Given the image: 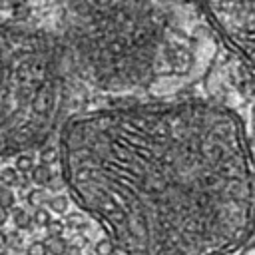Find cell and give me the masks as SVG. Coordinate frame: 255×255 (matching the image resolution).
<instances>
[{
  "label": "cell",
  "instance_id": "1",
  "mask_svg": "<svg viewBox=\"0 0 255 255\" xmlns=\"http://www.w3.org/2000/svg\"><path fill=\"white\" fill-rule=\"evenodd\" d=\"M72 199L122 255H227L255 225V163L229 108L151 102L72 116L58 139Z\"/></svg>",
  "mask_w": 255,
  "mask_h": 255
},
{
  "label": "cell",
  "instance_id": "2",
  "mask_svg": "<svg viewBox=\"0 0 255 255\" xmlns=\"http://www.w3.org/2000/svg\"><path fill=\"white\" fill-rule=\"evenodd\" d=\"M56 38L66 64L104 92L143 88L163 64L191 62L185 48L169 44V20L151 0H72Z\"/></svg>",
  "mask_w": 255,
  "mask_h": 255
},
{
  "label": "cell",
  "instance_id": "3",
  "mask_svg": "<svg viewBox=\"0 0 255 255\" xmlns=\"http://www.w3.org/2000/svg\"><path fill=\"white\" fill-rule=\"evenodd\" d=\"M66 102V58L56 36L0 22V155L42 145Z\"/></svg>",
  "mask_w": 255,
  "mask_h": 255
},
{
  "label": "cell",
  "instance_id": "4",
  "mask_svg": "<svg viewBox=\"0 0 255 255\" xmlns=\"http://www.w3.org/2000/svg\"><path fill=\"white\" fill-rule=\"evenodd\" d=\"M215 36L255 70V0H199Z\"/></svg>",
  "mask_w": 255,
  "mask_h": 255
},
{
  "label": "cell",
  "instance_id": "5",
  "mask_svg": "<svg viewBox=\"0 0 255 255\" xmlns=\"http://www.w3.org/2000/svg\"><path fill=\"white\" fill-rule=\"evenodd\" d=\"M12 211H14L12 219H14L16 229H30V227H32L34 219H32V215H30L28 211H24L22 207H12Z\"/></svg>",
  "mask_w": 255,
  "mask_h": 255
},
{
  "label": "cell",
  "instance_id": "6",
  "mask_svg": "<svg viewBox=\"0 0 255 255\" xmlns=\"http://www.w3.org/2000/svg\"><path fill=\"white\" fill-rule=\"evenodd\" d=\"M32 179H34L38 185L50 183V181H52V169H50V165H46V163L36 165V167L32 169Z\"/></svg>",
  "mask_w": 255,
  "mask_h": 255
},
{
  "label": "cell",
  "instance_id": "7",
  "mask_svg": "<svg viewBox=\"0 0 255 255\" xmlns=\"http://www.w3.org/2000/svg\"><path fill=\"white\" fill-rule=\"evenodd\" d=\"M46 245H48V253H50V255H66V253H68V243H66V239H64L62 235H58V237H48Z\"/></svg>",
  "mask_w": 255,
  "mask_h": 255
},
{
  "label": "cell",
  "instance_id": "8",
  "mask_svg": "<svg viewBox=\"0 0 255 255\" xmlns=\"http://www.w3.org/2000/svg\"><path fill=\"white\" fill-rule=\"evenodd\" d=\"M40 161L42 163H46V165H52L54 161H60V147H56V145H44L42 149H40Z\"/></svg>",
  "mask_w": 255,
  "mask_h": 255
},
{
  "label": "cell",
  "instance_id": "9",
  "mask_svg": "<svg viewBox=\"0 0 255 255\" xmlns=\"http://www.w3.org/2000/svg\"><path fill=\"white\" fill-rule=\"evenodd\" d=\"M20 173H28V171H32L36 165H34V157L30 155V153H26V151H22V153H18L16 155V165H14Z\"/></svg>",
  "mask_w": 255,
  "mask_h": 255
},
{
  "label": "cell",
  "instance_id": "10",
  "mask_svg": "<svg viewBox=\"0 0 255 255\" xmlns=\"http://www.w3.org/2000/svg\"><path fill=\"white\" fill-rule=\"evenodd\" d=\"M20 171L16 169V167H4L2 171H0V181L6 185V187H10V185H16L18 183V179H20V175H18Z\"/></svg>",
  "mask_w": 255,
  "mask_h": 255
},
{
  "label": "cell",
  "instance_id": "11",
  "mask_svg": "<svg viewBox=\"0 0 255 255\" xmlns=\"http://www.w3.org/2000/svg\"><path fill=\"white\" fill-rule=\"evenodd\" d=\"M96 255H114L116 253V245H114V241L110 239V237H106V239H100V241H96Z\"/></svg>",
  "mask_w": 255,
  "mask_h": 255
},
{
  "label": "cell",
  "instance_id": "12",
  "mask_svg": "<svg viewBox=\"0 0 255 255\" xmlns=\"http://www.w3.org/2000/svg\"><path fill=\"white\" fill-rule=\"evenodd\" d=\"M68 203H70V199H68L66 195H54V197H50V201H48V205H50V209H52L54 213H64V211L68 209Z\"/></svg>",
  "mask_w": 255,
  "mask_h": 255
},
{
  "label": "cell",
  "instance_id": "13",
  "mask_svg": "<svg viewBox=\"0 0 255 255\" xmlns=\"http://www.w3.org/2000/svg\"><path fill=\"white\" fill-rule=\"evenodd\" d=\"M32 219H34V223L40 225V227H48V223L52 221L50 211H48L46 207H36L34 213H32Z\"/></svg>",
  "mask_w": 255,
  "mask_h": 255
},
{
  "label": "cell",
  "instance_id": "14",
  "mask_svg": "<svg viewBox=\"0 0 255 255\" xmlns=\"http://www.w3.org/2000/svg\"><path fill=\"white\" fill-rule=\"evenodd\" d=\"M16 205V197L10 191V187H0V207L4 209H12Z\"/></svg>",
  "mask_w": 255,
  "mask_h": 255
},
{
  "label": "cell",
  "instance_id": "15",
  "mask_svg": "<svg viewBox=\"0 0 255 255\" xmlns=\"http://www.w3.org/2000/svg\"><path fill=\"white\" fill-rule=\"evenodd\" d=\"M26 199H28V203L32 207H42V203L46 201V195H44L42 189H30V193L26 195Z\"/></svg>",
  "mask_w": 255,
  "mask_h": 255
},
{
  "label": "cell",
  "instance_id": "16",
  "mask_svg": "<svg viewBox=\"0 0 255 255\" xmlns=\"http://www.w3.org/2000/svg\"><path fill=\"white\" fill-rule=\"evenodd\" d=\"M28 255H48V245L46 241H32L28 245Z\"/></svg>",
  "mask_w": 255,
  "mask_h": 255
},
{
  "label": "cell",
  "instance_id": "17",
  "mask_svg": "<svg viewBox=\"0 0 255 255\" xmlns=\"http://www.w3.org/2000/svg\"><path fill=\"white\" fill-rule=\"evenodd\" d=\"M64 227H66V223H64V221L52 219V221L48 223L46 231H48V235H50V237H58V235H62V233H64Z\"/></svg>",
  "mask_w": 255,
  "mask_h": 255
},
{
  "label": "cell",
  "instance_id": "18",
  "mask_svg": "<svg viewBox=\"0 0 255 255\" xmlns=\"http://www.w3.org/2000/svg\"><path fill=\"white\" fill-rule=\"evenodd\" d=\"M68 227H82L84 225V221H82V217L78 215V213H72V215H68V219L64 221Z\"/></svg>",
  "mask_w": 255,
  "mask_h": 255
},
{
  "label": "cell",
  "instance_id": "19",
  "mask_svg": "<svg viewBox=\"0 0 255 255\" xmlns=\"http://www.w3.org/2000/svg\"><path fill=\"white\" fill-rule=\"evenodd\" d=\"M20 4H24V0H0V10H14Z\"/></svg>",
  "mask_w": 255,
  "mask_h": 255
},
{
  "label": "cell",
  "instance_id": "20",
  "mask_svg": "<svg viewBox=\"0 0 255 255\" xmlns=\"http://www.w3.org/2000/svg\"><path fill=\"white\" fill-rule=\"evenodd\" d=\"M12 12H14V18H16V20H24V18L28 16V6H26V4H20V6L14 8Z\"/></svg>",
  "mask_w": 255,
  "mask_h": 255
},
{
  "label": "cell",
  "instance_id": "21",
  "mask_svg": "<svg viewBox=\"0 0 255 255\" xmlns=\"http://www.w3.org/2000/svg\"><path fill=\"white\" fill-rule=\"evenodd\" d=\"M6 241H8L10 245H14V247L22 243V241H20V235H18V233H10V235H6Z\"/></svg>",
  "mask_w": 255,
  "mask_h": 255
},
{
  "label": "cell",
  "instance_id": "22",
  "mask_svg": "<svg viewBox=\"0 0 255 255\" xmlns=\"http://www.w3.org/2000/svg\"><path fill=\"white\" fill-rule=\"evenodd\" d=\"M8 221V209H4V207H0V227L4 225Z\"/></svg>",
  "mask_w": 255,
  "mask_h": 255
},
{
  "label": "cell",
  "instance_id": "23",
  "mask_svg": "<svg viewBox=\"0 0 255 255\" xmlns=\"http://www.w3.org/2000/svg\"><path fill=\"white\" fill-rule=\"evenodd\" d=\"M66 255H82V251H80V247H68Z\"/></svg>",
  "mask_w": 255,
  "mask_h": 255
},
{
  "label": "cell",
  "instance_id": "24",
  "mask_svg": "<svg viewBox=\"0 0 255 255\" xmlns=\"http://www.w3.org/2000/svg\"><path fill=\"white\" fill-rule=\"evenodd\" d=\"M4 243H6V235H4V233H2V231H0V247H2V245H4Z\"/></svg>",
  "mask_w": 255,
  "mask_h": 255
},
{
  "label": "cell",
  "instance_id": "25",
  "mask_svg": "<svg viewBox=\"0 0 255 255\" xmlns=\"http://www.w3.org/2000/svg\"><path fill=\"white\" fill-rule=\"evenodd\" d=\"M0 255H6V253H0Z\"/></svg>",
  "mask_w": 255,
  "mask_h": 255
}]
</instances>
